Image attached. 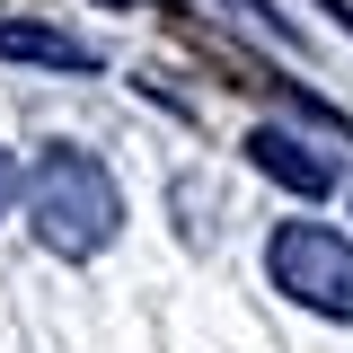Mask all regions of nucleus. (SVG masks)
I'll use <instances>...</instances> for the list:
<instances>
[{
    "label": "nucleus",
    "instance_id": "1",
    "mask_svg": "<svg viewBox=\"0 0 353 353\" xmlns=\"http://www.w3.org/2000/svg\"><path fill=\"white\" fill-rule=\"evenodd\" d=\"M18 194H27V230H36L53 256H97L106 239H115V221H124V194H115V176L97 168L88 150H71V141H53V150H36V168L18 176Z\"/></svg>",
    "mask_w": 353,
    "mask_h": 353
},
{
    "label": "nucleus",
    "instance_id": "2",
    "mask_svg": "<svg viewBox=\"0 0 353 353\" xmlns=\"http://www.w3.org/2000/svg\"><path fill=\"white\" fill-rule=\"evenodd\" d=\"M265 274L274 292H292L318 318H353V239L327 230V221H283L274 248H265Z\"/></svg>",
    "mask_w": 353,
    "mask_h": 353
},
{
    "label": "nucleus",
    "instance_id": "3",
    "mask_svg": "<svg viewBox=\"0 0 353 353\" xmlns=\"http://www.w3.org/2000/svg\"><path fill=\"white\" fill-rule=\"evenodd\" d=\"M248 168H265L274 185H292L301 203H327V194H336V159L309 150L301 132H283V124H256V132H248Z\"/></svg>",
    "mask_w": 353,
    "mask_h": 353
},
{
    "label": "nucleus",
    "instance_id": "4",
    "mask_svg": "<svg viewBox=\"0 0 353 353\" xmlns=\"http://www.w3.org/2000/svg\"><path fill=\"white\" fill-rule=\"evenodd\" d=\"M0 53H9V62H44V71H97V44L62 36V27H44V18H0Z\"/></svg>",
    "mask_w": 353,
    "mask_h": 353
},
{
    "label": "nucleus",
    "instance_id": "5",
    "mask_svg": "<svg viewBox=\"0 0 353 353\" xmlns=\"http://www.w3.org/2000/svg\"><path fill=\"white\" fill-rule=\"evenodd\" d=\"M9 194H18V159L0 150V212H9Z\"/></svg>",
    "mask_w": 353,
    "mask_h": 353
},
{
    "label": "nucleus",
    "instance_id": "6",
    "mask_svg": "<svg viewBox=\"0 0 353 353\" xmlns=\"http://www.w3.org/2000/svg\"><path fill=\"white\" fill-rule=\"evenodd\" d=\"M115 9H132V0H115Z\"/></svg>",
    "mask_w": 353,
    "mask_h": 353
}]
</instances>
